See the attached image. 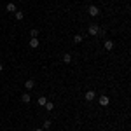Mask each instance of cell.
Returning a JSON list of instances; mask_svg holds the SVG:
<instances>
[{"instance_id": "1", "label": "cell", "mask_w": 131, "mask_h": 131, "mask_svg": "<svg viewBox=\"0 0 131 131\" xmlns=\"http://www.w3.org/2000/svg\"><path fill=\"white\" fill-rule=\"evenodd\" d=\"M88 31H89V35L94 37V35H98V33H100V26H98V25H91Z\"/></svg>"}, {"instance_id": "5", "label": "cell", "mask_w": 131, "mask_h": 131, "mask_svg": "<svg viewBox=\"0 0 131 131\" xmlns=\"http://www.w3.org/2000/svg\"><path fill=\"white\" fill-rule=\"evenodd\" d=\"M94 96H96V93H94V91H88L84 98H86L88 101H91V100H94Z\"/></svg>"}, {"instance_id": "15", "label": "cell", "mask_w": 131, "mask_h": 131, "mask_svg": "<svg viewBox=\"0 0 131 131\" xmlns=\"http://www.w3.org/2000/svg\"><path fill=\"white\" fill-rule=\"evenodd\" d=\"M51 128V121H44V129H49Z\"/></svg>"}, {"instance_id": "17", "label": "cell", "mask_w": 131, "mask_h": 131, "mask_svg": "<svg viewBox=\"0 0 131 131\" xmlns=\"http://www.w3.org/2000/svg\"><path fill=\"white\" fill-rule=\"evenodd\" d=\"M35 131H44V129H40V128H37V129H35Z\"/></svg>"}, {"instance_id": "4", "label": "cell", "mask_w": 131, "mask_h": 131, "mask_svg": "<svg viewBox=\"0 0 131 131\" xmlns=\"http://www.w3.org/2000/svg\"><path fill=\"white\" fill-rule=\"evenodd\" d=\"M89 14L91 16H98V14H100V9H98L96 5H91L89 7Z\"/></svg>"}, {"instance_id": "12", "label": "cell", "mask_w": 131, "mask_h": 131, "mask_svg": "<svg viewBox=\"0 0 131 131\" xmlns=\"http://www.w3.org/2000/svg\"><path fill=\"white\" fill-rule=\"evenodd\" d=\"M23 16H25V14H23L21 10H16V19H18V21H21V19H23Z\"/></svg>"}, {"instance_id": "13", "label": "cell", "mask_w": 131, "mask_h": 131, "mask_svg": "<svg viewBox=\"0 0 131 131\" xmlns=\"http://www.w3.org/2000/svg\"><path fill=\"white\" fill-rule=\"evenodd\" d=\"M73 42H75V44H81L82 42V35H75V37H73Z\"/></svg>"}, {"instance_id": "19", "label": "cell", "mask_w": 131, "mask_h": 131, "mask_svg": "<svg viewBox=\"0 0 131 131\" xmlns=\"http://www.w3.org/2000/svg\"><path fill=\"white\" fill-rule=\"evenodd\" d=\"M19 2H23V0H19Z\"/></svg>"}, {"instance_id": "8", "label": "cell", "mask_w": 131, "mask_h": 131, "mask_svg": "<svg viewBox=\"0 0 131 131\" xmlns=\"http://www.w3.org/2000/svg\"><path fill=\"white\" fill-rule=\"evenodd\" d=\"M33 86H35V82L31 81V79H28V81L25 82V88H26V89H31V88H33Z\"/></svg>"}, {"instance_id": "6", "label": "cell", "mask_w": 131, "mask_h": 131, "mask_svg": "<svg viewBox=\"0 0 131 131\" xmlns=\"http://www.w3.org/2000/svg\"><path fill=\"white\" fill-rule=\"evenodd\" d=\"M39 44H40V42H39V39H37V37H31V40H30V47H33V49H35V47H39Z\"/></svg>"}, {"instance_id": "14", "label": "cell", "mask_w": 131, "mask_h": 131, "mask_svg": "<svg viewBox=\"0 0 131 131\" xmlns=\"http://www.w3.org/2000/svg\"><path fill=\"white\" fill-rule=\"evenodd\" d=\"M46 103H47V100H46L44 96H40V98H39V105H46Z\"/></svg>"}, {"instance_id": "7", "label": "cell", "mask_w": 131, "mask_h": 131, "mask_svg": "<svg viewBox=\"0 0 131 131\" xmlns=\"http://www.w3.org/2000/svg\"><path fill=\"white\" fill-rule=\"evenodd\" d=\"M30 94H28V93H25V94H23V96H21V101H23V103H30Z\"/></svg>"}, {"instance_id": "2", "label": "cell", "mask_w": 131, "mask_h": 131, "mask_svg": "<svg viewBox=\"0 0 131 131\" xmlns=\"http://www.w3.org/2000/svg\"><path fill=\"white\" fill-rule=\"evenodd\" d=\"M108 103H110V98H108L107 94H103V96H100V105H101V107H107Z\"/></svg>"}, {"instance_id": "3", "label": "cell", "mask_w": 131, "mask_h": 131, "mask_svg": "<svg viewBox=\"0 0 131 131\" xmlns=\"http://www.w3.org/2000/svg\"><path fill=\"white\" fill-rule=\"evenodd\" d=\"M103 46H105V49H107V51H112V49H114V42H112L110 39H107V40L103 42Z\"/></svg>"}, {"instance_id": "16", "label": "cell", "mask_w": 131, "mask_h": 131, "mask_svg": "<svg viewBox=\"0 0 131 131\" xmlns=\"http://www.w3.org/2000/svg\"><path fill=\"white\" fill-rule=\"evenodd\" d=\"M30 35H31V37H37V35H39V30H35V28H33V30L30 31Z\"/></svg>"}, {"instance_id": "10", "label": "cell", "mask_w": 131, "mask_h": 131, "mask_svg": "<svg viewBox=\"0 0 131 131\" xmlns=\"http://www.w3.org/2000/svg\"><path fill=\"white\" fill-rule=\"evenodd\" d=\"M7 10H9V12H14V10H18V9H16V5H14L12 2H9V4H7Z\"/></svg>"}, {"instance_id": "11", "label": "cell", "mask_w": 131, "mask_h": 131, "mask_svg": "<svg viewBox=\"0 0 131 131\" xmlns=\"http://www.w3.org/2000/svg\"><path fill=\"white\" fill-rule=\"evenodd\" d=\"M52 108H54V103H52V101H49V103H46V110H52Z\"/></svg>"}, {"instance_id": "18", "label": "cell", "mask_w": 131, "mask_h": 131, "mask_svg": "<svg viewBox=\"0 0 131 131\" xmlns=\"http://www.w3.org/2000/svg\"><path fill=\"white\" fill-rule=\"evenodd\" d=\"M2 68H4V67H2V65H0V72H2Z\"/></svg>"}, {"instance_id": "9", "label": "cell", "mask_w": 131, "mask_h": 131, "mask_svg": "<svg viewBox=\"0 0 131 131\" xmlns=\"http://www.w3.org/2000/svg\"><path fill=\"white\" fill-rule=\"evenodd\" d=\"M63 61H65V63H70V61H72V54L65 52V54H63Z\"/></svg>"}]
</instances>
